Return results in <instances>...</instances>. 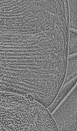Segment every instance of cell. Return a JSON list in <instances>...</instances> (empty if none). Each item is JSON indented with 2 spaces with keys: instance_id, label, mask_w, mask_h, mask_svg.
Returning <instances> with one entry per match:
<instances>
[{
  "instance_id": "3957f363",
  "label": "cell",
  "mask_w": 77,
  "mask_h": 131,
  "mask_svg": "<svg viewBox=\"0 0 77 131\" xmlns=\"http://www.w3.org/2000/svg\"><path fill=\"white\" fill-rule=\"evenodd\" d=\"M69 56L67 71L63 84L77 76L76 53Z\"/></svg>"
},
{
  "instance_id": "6da1fadb",
  "label": "cell",
  "mask_w": 77,
  "mask_h": 131,
  "mask_svg": "<svg viewBox=\"0 0 77 131\" xmlns=\"http://www.w3.org/2000/svg\"><path fill=\"white\" fill-rule=\"evenodd\" d=\"M51 114L59 131H77V83Z\"/></svg>"
},
{
  "instance_id": "5b68a950",
  "label": "cell",
  "mask_w": 77,
  "mask_h": 131,
  "mask_svg": "<svg viewBox=\"0 0 77 131\" xmlns=\"http://www.w3.org/2000/svg\"><path fill=\"white\" fill-rule=\"evenodd\" d=\"M70 33L69 48V55L77 52V30L69 29Z\"/></svg>"
},
{
  "instance_id": "277c9868",
  "label": "cell",
  "mask_w": 77,
  "mask_h": 131,
  "mask_svg": "<svg viewBox=\"0 0 77 131\" xmlns=\"http://www.w3.org/2000/svg\"><path fill=\"white\" fill-rule=\"evenodd\" d=\"M69 8V28L77 29L76 0H67Z\"/></svg>"
},
{
  "instance_id": "7a4b0ae2",
  "label": "cell",
  "mask_w": 77,
  "mask_h": 131,
  "mask_svg": "<svg viewBox=\"0 0 77 131\" xmlns=\"http://www.w3.org/2000/svg\"><path fill=\"white\" fill-rule=\"evenodd\" d=\"M77 76L67 83L63 84L54 100L47 108L51 113L77 83Z\"/></svg>"
}]
</instances>
